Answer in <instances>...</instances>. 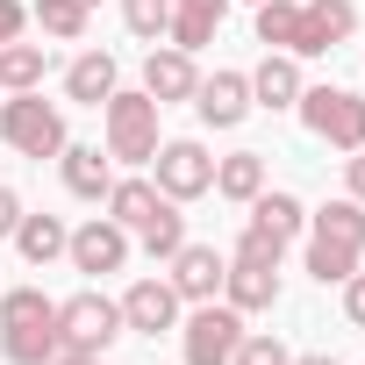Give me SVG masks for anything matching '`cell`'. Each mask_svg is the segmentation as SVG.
<instances>
[{"label":"cell","instance_id":"7a4b0ae2","mask_svg":"<svg viewBox=\"0 0 365 365\" xmlns=\"http://www.w3.org/2000/svg\"><path fill=\"white\" fill-rule=\"evenodd\" d=\"M65 351L58 336V301L43 287H15V294H0V358L8 365H51Z\"/></svg>","mask_w":365,"mask_h":365},{"label":"cell","instance_id":"8fae6325","mask_svg":"<svg viewBox=\"0 0 365 365\" xmlns=\"http://www.w3.org/2000/svg\"><path fill=\"white\" fill-rule=\"evenodd\" d=\"M194 86H201V65H194V51H179V43H150V51H143V93H150L158 108H172V101H194Z\"/></svg>","mask_w":365,"mask_h":365},{"label":"cell","instance_id":"ac0fdd59","mask_svg":"<svg viewBox=\"0 0 365 365\" xmlns=\"http://www.w3.org/2000/svg\"><path fill=\"white\" fill-rule=\"evenodd\" d=\"M165 208H172V201L158 194V179H115V187H108V215H115L129 237H136V230H150Z\"/></svg>","mask_w":365,"mask_h":365},{"label":"cell","instance_id":"f1b7e54d","mask_svg":"<svg viewBox=\"0 0 365 365\" xmlns=\"http://www.w3.org/2000/svg\"><path fill=\"white\" fill-rule=\"evenodd\" d=\"M136 244H143L150 258H172L179 244H187V215H179V201H172V208H165V215H158L150 230H136Z\"/></svg>","mask_w":365,"mask_h":365},{"label":"cell","instance_id":"52a82bcc","mask_svg":"<svg viewBox=\"0 0 365 365\" xmlns=\"http://www.w3.org/2000/svg\"><path fill=\"white\" fill-rule=\"evenodd\" d=\"M58 336H65V351H93V358H108V344L122 336V301H108L101 287L58 301Z\"/></svg>","mask_w":365,"mask_h":365},{"label":"cell","instance_id":"74e56055","mask_svg":"<svg viewBox=\"0 0 365 365\" xmlns=\"http://www.w3.org/2000/svg\"><path fill=\"white\" fill-rule=\"evenodd\" d=\"M251 8H258V0H251Z\"/></svg>","mask_w":365,"mask_h":365},{"label":"cell","instance_id":"6da1fadb","mask_svg":"<svg viewBox=\"0 0 365 365\" xmlns=\"http://www.w3.org/2000/svg\"><path fill=\"white\" fill-rule=\"evenodd\" d=\"M365 258V201H322L308 215V279L315 287H344Z\"/></svg>","mask_w":365,"mask_h":365},{"label":"cell","instance_id":"44dd1931","mask_svg":"<svg viewBox=\"0 0 365 365\" xmlns=\"http://www.w3.org/2000/svg\"><path fill=\"white\" fill-rule=\"evenodd\" d=\"M8 244L22 251V265H51V258H65V244H72V230H65V215H22Z\"/></svg>","mask_w":365,"mask_h":365},{"label":"cell","instance_id":"2e32d148","mask_svg":"<svg viewBox=\"0 0 365 365\" xmlns=\"http://www.w3.org/2000/svg\"><path fill=\"white\" fill-rule=\"evenodd\" d=\"M115 86H122V65H115V51H79V58L65 65V101H79V108H101Z\"/></svg>","mask_w":365,"mask_h":365},{"label":"cell","instance_id":"4dcf8cb0","mask_svg":"<svg viewBox=\"0 0 365 365\" xmlns=\"http://www.w3.org/2000/svg\"><path fill=\"white\" fill-rule=\"evenodd\" d=\"M29 29V8H22V0H0V43H15Z\"/></svg>","mask_w":365,"mask_h":365},{"label":"cell","instance_id":"d6a6232c","mask_svg":"<svg viewBox=\"0 0 365 365\" xmlns=\"http://www.w3.org/2000/svg\"><path fill=\"white\" fill-rule=\"evenodd\" d=\"M15 222H22V194H15V187H0V244L15 237Z\"/></svg>","mask_w":365,"mask_h":365},{"label":"cell","instance_id":"5b68a950","mask_svg":"<svg viewBox=\"0 0 365 365\" xmlns=\"http://www.w3.org/2000/svg\"><path fill=\"white\" fill-rule=\"evenodd\" d=\"M301 129L315 136V143H329V150H365V93H351V86H301Z\"/></svg>","mask_w":365,"mask_h":365},{"label":"cell","instance_id":"ffe728a7","mask_svg":"<svg viewBox=\"0 0 365 365\" xmlns=\"http://www.w3.org/2000/svg\"><path fill=\"white\" fill-rule=\"evenodd\" d=\"M222 15H230V0H172V43L179 51H201V43H215V29H222Z\"/></svg>","mask_w":365,"mask_h":365},{"label":"cell","instance_id":"9a60e30c","mask_svg":"<svg viewBox=\"0 0 365 365\" xmlns=\"http://www.w3.org/2000/svg\"><path fill=\"white\" fill-rule=\"evenodd\" d=\"M58 172H65V194L72 201H108V187H115V158L101 143H65L58 150Z\"/></svg>","mask_w":365,"mask_h":365},{"label":"cell","instance_id":"d590c367","mask_svg":"<svg viewBox=\"0 0 365 365\" xmlns=\"http://www.w3.org/2000/svg\"><path fill=\"white\" fill-rule=\"evenodd\" d=\"M294 365H336V358H329V351H301Z\"/></svg>","mask_w":365,"mask_h":365},{"label":"cell","instance_id":"7c38bea8","mask_svg":"<svg viewBox=\"0 0 365 365\" xmlns=\"http://www.w3.org/2000/svg\"><path fill=\"white\" fill-rule=\"evenodd\" d=\"M165 265H172V294L187 301V308H194V301H215V294H222V272H230V258H222L215 244H179Z\"/></svg>","mask_w":365,"mask_h":365},{"label":"cell","instance_id":"8992f818","mask_svg":"<svg viewBox=\"0 0 365 365\" xmlns=\"http://www.w3.org/2000/svg\"><path fill=\"white\" fill-rule=\"evenodd\" d=\"M244 344V315L230 301H194V315H179V351L187 365H230Z\"/></svg>","mask_w":365,"mask_h":365},{"label":"cell","instance_id":"8d00e7d4","mask_svg":"<svg viewBox=\"0 0 365 365\" xmlns=\"http://www.w3.org/2000/svg\"><path fill=\"white\" fill-rule=\"evenodd\" d=\"M86 8H101V0H86Z\"/></svg>","mask_w":365,"mask_h":365},{"label":"cell","instance_id":"7402d4cb","mask_svg":"<svg viewBox=\"0 0 365 365\" xmlns=\"http://www.w3.org/2000/svg\"><path fill=\"white\" fill-rule=\"evenodd\" d=\"M215 194L237 201V208H251V201L265 194V158H258V150H230V158H215Z\"/></svg>","mask_w":365,"mask_h":365},{"label":"cell","instance_id":"484cf974","mask_svg":"<svg viewBox=\"0 0 365 365\" xmlns=\"http://www.w3.org/2000/svg\"><path fill=\"white\" fill-rule=\"evenodd\" d=\"M294 29H301V0H258V43L294 58Z\"/></svg>","mask_w":365,"mask_h":365},{"label":"cell","instance_id":"603a6c76","mask_svg":"<svg viewBox=\"0 0 365 365\" xmlns=\"http://www.w3.org/2000/svg\"><path fill=\"white\" fill-rule=\"evenodd\" d=\"M51 72V43H0V93H36Z\"/></svg>","mask_w":365,"mask_h":365},{"label":"cell","instance_id":"277c9868","mask_svg":"<svg viewBox=\"0 0 365 365\" xmlns=\"http://www.w3.org/2000/svg\"><path fill=\"white\" fill-rule=\"evenodd\" d=\"M0 143L22 150L29 165L58 158V150L72 143V136H65V108L43 101V86H36V93H8V101H0Z\"/></svg>","mask_w":365,"mask_h":365},{"label":"cell","instance_id":"4316f807","mask_svg":"<svg viewBox=\"0 0 365 365\" xmlns=\"http://www.w3.org/2000/svg\"><path fill=\"white\" fill-rule=\"evenodd\" d=\"M230 258H244V265H272V272H279L287 237H279V230H265V222H244V237H237V251H230Z\"/></svg>","mask_w":365,"mask_h":365},{"label":"cell","instance_id":"30bf717a","mask_svg":"<svg viewBox=\"0 0 365 365\" xmlns=\"http://www.w3.org/2000/svg\"><path fill=\"white\" fill-rule=\"evenodd\" d=\"M358 36V8L351 0H301V29H294V58H329L336 43Z\"/></svg>","mask_w":365,"mask_h":365},{"label":"cell","instance_id":"836d02e7","mask_svg":"<svg viewBox=\"0 0 365 365\" xmlns=\"http://www.w3.org/2000/svg\"><path fill=\"white\" fill-rule=\"evenodd\" d=\"M344 187H351V201H365V150L344 158Z\"/></svg>","mask_w":365,"mask_h":365},{"label":"cell","instance_id":"d6986e66","mask_svg":"<svg viewBox=\"0 0 365 365\" xmlns=\"http://www.w3.org/2000/svg\"><path fill=\"white\" fill-rule=\"evenodd\" d=\"M301 58H287V51H265V65L251 72V108H294L301 101Z\"/></svg>","mask_w":365,"mask_h":365},{"label":"cell","instance_id":"f546056e","mask_svg":"<svg viewBox=\"0 0 365 365\" xmlns=\"http://www.w3.org/2000/svg\"><path fill=\"white\" fill-rule=\"evenodd\" d=\"M230 365H294V351H287L272 329H244V344H237Z\"/></svg>","mask_w":365,"mask_h":365},{"label":"cell","instance_id":"5bb4252c","mask_svg":"<svg viewBox=\"0 0 365 365\" xmlns=\"http://www.w3.org/2000/svg\"><path fill=\"white\" fill-rule=\"evenodd\" d=\"M194 115H201L208 129H237V122L251 115V72H215V79H201V86H194Z\"/></svg>","mask_w":365,"mask_h":365},{"label":"cell","instance_id":"e575fe53","mask_svg":"<svg viewBox=\"0 0 365 365\" xmlns=\"http://www.w3.org/2000/svg\"><path fill=\"white\" fill-rule=\"evenodd\" d=\"M51 365H101V358H93V351H58Z\"/></svg>","mask_w":365,"mask_h":365},{"label":"cell","instance_id":"d4e9b609","mask_svg":"<svg viewBox=\"0 0 365 365\" xmlns=\"http://www.w3.org/2000/svg\"><path fill=\"white\" fill-rule=\"evenodd\" d=\"M251 222H265V230H279V237L294 244V237L308 230V208H301L294 194H279V187H265V194L251 201Z\"/></svg>","mask_w":365,"mask_h":365},{"label":"cell","instance_id":"1f68e13d","mask_svg":"<svg viewBox=\"0 0 365 365\" xmlns=\"http://www.w3.org/2000/svg\"><path fill=\"white\" fill-rule=\"evenodd\" d=\"M344 315L365 329V272H351V279H344Z\"/></svg>","mask_w":365,"mask_h":365},{"label":"cell","instance_id":"83f0119b","mask_svg":"<svg viewBox=\"0 0 365 365\" xmlns=\"http://www.w3.org/2000/svg\"><path fill=\"white\" fill-rule=\"evenodd\" d=\"M122 22H129V36L158 43V36L172 29V0H122Z\"/></svg>","mask_w":365,"mask_h":365},{"label":"cell","instance_id":"e0dca14e","mask_svg":"<svg viewBox=\"0 0 365 365\" xmlns=\"http://www.w3.org/2000/svg\"><path fill=\"white\" fill-rule=\"evenodd\" d=\"M222 301H230L237 315H265V308H279V272H272V265H244V258H230V272H222Z\"/></svg>","mask_w":365,"mask_h":365},{"label":"cell","instance_id":"cb8c5ba5","mask_svg":"<svg viewBox=\"0 0 365 365\" xmlns=\"http://www.w3.org/2000/svg\"><path fill=\"white\" fill-rule=\"evenodd\" d=\"M36 29L51 36V43H79L86 29H93V8H86V0H36Z\"/></svg>","mask_w":365,"mask_h":365},{"label":"cell","instance_id":"3957f363","mask_svg":"<svg viewBox=\"0 0 365 365\" xmlns=\"http://www.w3.org/2000/svg\"><path fill=\"white\" fill-rule=\"evenodd\" d=\"M158 115H165V108H158L143 86H115V93L101 101L108 158H115V165H150V158H158V143H165V136H158Z\"/></svg>","mask_w":365,"mask_h":365},{"label":"cell","instance_id":"ba28073f","mask_svg":"<svg viewBox=\"0 0 365 365\" xmlns=\"http://www.w3.org/2000/svg\"><path fill=\"white\" fill-rule=\"evenodd\" d=\"M158 194L165 201H201V194H215V158H208V143H194V136H172V143H158Z\"/></svg>","mask_w":365,"mask_h":365},{"label":"cell","instance_id":"4fadbf2b","mask_svg":"<svg viewBox=\"0 0 365 365\" xmlns=\"http://www.w3.org/2000/svg\"><path fill=\"white\" fill-rule=\"evenodd\" d=\"M179 301L172 294V279H136L129 294H122V329H136V336H165V329H179Z\"/></svg>","mask_w":365,"mask_h":365},{"label":"cell","instance_id":"9c48e42d","mask_svg":"<svg viewBox=\"0 0 365 365\" xmlns=\"http://www.w3.org/2000/svg\"><path fill=\"white\" fill-rule=\"evenodd\" d=\"M65 258H72L86 279H108V272H122V265H129V230H122L115 215H93V222H79V230H72Z\"/></svg>","mask_w":365,"mask_h":365}]
</instances>
